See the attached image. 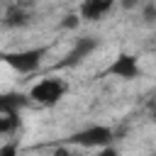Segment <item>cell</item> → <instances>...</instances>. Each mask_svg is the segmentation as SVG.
<instances>
[{
  "mask_svg": "<svg viewBox=\"0 0 156 156\" xmlns=\"http://www.w3.org/2000/svg\"><path fill=\"white\" fill-rule=\"evenodd\" d=\"M44 56H46V46H34V49H20V51H5V54H0V58L10 68H15L17 73H34L41 66Z\"/></svg>",
  "mask_w": 156,
  "mask_h": 156,
  "instance_id": "cell-2",
  "label": "cell"
},
{
  "mask_svg": "<svg viewBox=\"0 0 156 156\" xmlns=\"http://www.w3.org/2000/svg\"><path fill=\"white\" fill-rule=\"evenodd\" d=\"M105 76H112V78H119V80H136V78H141L139 58L129 51H119L110 61V66L105 68Z\"/></svg>",
  "mask_w": 156,
  "mask_h": 156,
  "instance_id": "cell-4",
  "label": "cell"
},
{
  "mask_svg": "<svg viewBox=\"0 0 156 156\" xmlns=\"http://www.w3.org/2000/svg\"><path fill=\"white\" fill-rule=\"evenodd\" d=\"M98 44H100V39H98V37H83V39H78V41L73 44V49L63 56V61H58V63H56V68H71V66H76V63H80V61H85V58L98 49Z\"/></svg>",
  "mask_w": 156,
  "mask_h": 156,
  "instance_id": "cell-5",
  "label": "cell"
},
{
  "mask_svg": "<svg viewBox=\"0 0 156 156\" xmlns=\"http://www.w3.org/2000/svg\"><path fill=\"white\" fill-rule=\"evenodd\" d=\"M68 93V83L63 78H56V76H49V78H41L37 80L32 88H29V100L44 105V107H51L56 105L63 95Z\"/></svg>",
  "mask_w": 156,
  "mask_h": 156,
  "instance_id": "cell-1",
  "label": "cell"
},
{
  "mask_svg": "<svg viewBox=\"0 0 156 156\" xmlns=\"http://www.w3.org/2000/svg\"><path fill=\"white\" fill-rule=\"evenodd\" d=\"M17 151V144H7V146H0V156H10Z\"/></svg>",
  "mask_w": 156,
  "mask_h": 156,
  "instance_id": "cell-13",
  "label": "cell"
},
{
  "mask_svg": "<svg viewBox=\"0 0 156 156\" xmlns=\"http://www.w3.org/2000/svg\"><path fill=\"white\" fill-rule=\"evenodd\" d=\"M20 129V112H10V115H0V136L12 134Z\"/></svg>",
  "mask_w": 156,
  "mask_h": 156,
  "instance_id": "cell-9",
  "label": "cell"
},
{
  "mask_svg": "<svg viewBox=\"0 0 156 156\" xmlns=\"http://www.w3.org/2000/svg\"><path fill=\"white\" fill-rule=\"evenodd\" d=\"M80 20H83V17H80L78 12H68V15L61 20V29H76V27L80 24Z\"/></svg>",
  "mask_w": 156,
  "mask_h": 156,
  "instance_id": "cell-11",
  "label": "cell"
},
{
  "mask_svg": "<svg viewBox=\"0 0 156 156\" xmlns=\"http://www.w3.org/2000/svg\"><path fill=\"white\" fill-rule=\"evenodd\" d=\"M141 20H144L146 24H154V22H156V2H154V0H149V2L141 5Z\"/></svg>",
  "mask_w": 156,
  "mask_h": 156,
  "instance_id": "cell-10",
  "label": "cell"
},
{
  "mask_svg": "<svg viewBox=\"0 0 156 156\" xmlns=\"http://www.w3.org/2000/svg\"><path fill=\"white\" fill-rule=\"evenodd\" d=\"M29 105V93H0V115L20 112Z\"/></svg>",
  "mask_w": 156,
  "mask_h": 156,
  "instance_id": "cell-7",
  "label": "cell"
},
{
  "mask_svg": "<svg viewBox=\"0 0 156 156\" xmlns=\"http://www.w3.org/2000/svg\"><path fill=\"white\" fill-rule=\"evenodd\" d=\"M117 5H119L122 10H134V7L141 5V0H117Z\"/></svg>",
  "mask_w": 156,
  "mask_h": 156,
  "instance_id": "cell-12",
  "label": "cell"
},
{
  "mask_svg": "<svg viewBox=\"0 0 156 156\" xmlns=\"http://www.w3.org/2000/svg\"><path fill=\"white\" fill-rule=\"evenodd\" d=\"M115 2L117 0H83L80 7H78V15L88 22H98L115 7Z\"/></svg>",
  "mask_w": 156,
  "mask_h": 156,
  "instance_id": "cell-6",
  "label": "cell"
},
{
  "mask_svg": "<svg viewBox=\"0 0 156 156\" xmlns=\"http://www.w3.org/2000/svg\"><path fill=\"white\" fill-rule=\"evenodd\" d=\"M112 139H115V132L110 127H105V124H90V127L71 134L68 144L80 146V149H102V146L112 144Z\"/></svg>",
  "mask_w": 156,
  "mask_h": 156,
  "instance_id": "cell-3",
  "label": "cell"
},
{
  "mask_svg": "<svg viewBox=\"0 0 156 156\" xmlns=\"http://www.w3.org/2000/svg\"><path fill=\"white\" fill-rule=\"evenodd\" d=\"M29 20H32V15L17 2V5H10L7 10H5V17H2V24L7 27V29H20V27H27L29 24Z\"/></svg>",
  "mask_w": 156,
  "mask_h": 156,
  "instance_id": "cell-8",
  "label": "cell"
}]
</instances>
